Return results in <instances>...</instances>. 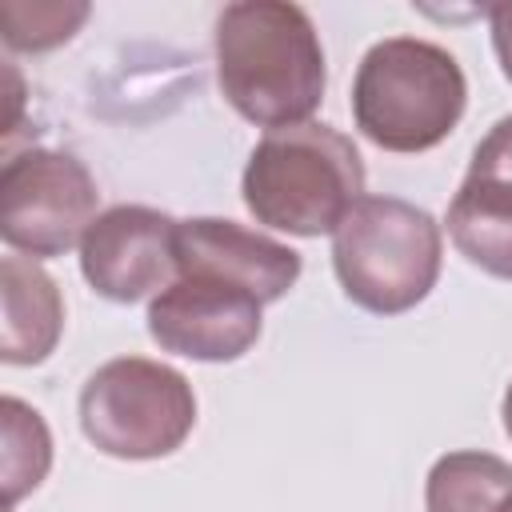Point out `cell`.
Segmentation results:
<instances>
[{"label": "cell", "instance_id": "6da1fadb", "mask_svg": "<svg viewBox=\"0 0 512 512\" xmlns=\"http://www.w3.org/2000/svg\"><path fill=\"white\" fill-rule=\"evenodd\" d=\"M216 80L224 100L260 128L304 124L328 84L312 16L288 0H240L216 20Z\"/></svg>", "mask_w": 512, "mask_h": 512}, {"label": "cell", "instance_id": "7a4b0ae2", "mask_svg": "<svg viewBox=\"0 0 512 512\" xmlns=\"http://www.w3.org/2000/svg\"><path fill=\"white\" fill-rule=\"evenodd\" d=\"M240 192L260 224L288 236H324L364 196V160L332 124L272 128L252 148Z\"/></svg>", "mask_w": 512, "mask_h": 512}, {"label": "cell", "instance_id": "3957f363", "mask_svg": "<svg viewBox=\"0 0 512 512\" xmlns=\"http://www.w3.org/2000/svg\"><path fill=\"white\" fill-rule=\"evenodd\" d=\"M468 80L432 40L388 36L372 44L352 80V120L384 152H428L460 124Z\"/></svg>", "mask_w": 512, "mask_h": 512}, {"label": "cell", "instance_id": "277c9868", "mask_svg": "<svg viewBox=\"0 0 512 512\" xmlns=\"http://www.w3.org/2000/svg\"><path fill=\"white\" fill-rule=\"evenodd\" d=\"M440 224L400 196H360L332 232V268L352 304L376 316L416 308L440 276Z\"/></svg>", "mask_w": 512, "mask_h": 512}, {"label": "cell", "instance_id": "5b68a950", "mask_svg": "<svg viewBox=\"0 0 512 512\" xmlns=\"http://www.w3.org/2000/svg\"><path fill=\"white\" fill-rule=\"evenodd\" d=\"M192 424V384L148 356H116L80 388V428L116 460H160L188 440Z\"/></svg>", "mask_w": 512, "mask_h": 512}, {"label": "cell", "instance_id": "8992f818", "mask_svg": "<svg viewBox=\"0 0 512 512\" xmlns=\"http://www.w3.org/2000/svg\"><path fill=\"white\" fill-rule=\"evenodd\" d=\"M96 180L56 148H24L0 172V236L12 252L44 260L64 256L96 220Z\"/></svg>", "mask_w": 512, "mask_h": 512}, {"label": "cell", "instance_id": "52a82bcc", "mask_svg": "<svg viewBox=\"0 0 512 512\" xmlns=\"http://www.w3.org/2000/svg\"><path fill=\"white\" fill-rule=\"evenodd\" d=\"M260 300L212 276H176L148 304V336L176 356L224 364L260 340Z\"/></svg>", "mask_w": 512, "mask_h": 512}, {"label": "cell", "instance_id": "ba28073f", "mask_svg": "<svg viewBox=\"0 0 512 512\" xmlns=\"http://www.w3.org/2000/svg\"><path fill=\"white\" fill-rule=\"evenodd\" d=\"M176 224L160 208L116 204L92 220L80 240V272L112 304H136L164 292L176 272Z\"/></svg>", "mask_w": 512, "mask_h": 512}, {"label": "cell", "instance_id": "9c48e42d", "mask_svg": "<svg viewBox=\"0 0 512 512\" xmlns=\"http://www.w3.org/2000/svg\"><path fill=\"white\" fill-rule=\"evenodd\" d=\"M176 276H212L272 304L300 280V252L236 220L196 216L176 224Z\"/></svg>", "mask_w": 512, "mask_h": 512}, {"label": "cell", "instance_id": "30bf717a", "mask_svg": "<svg viewBox=\"0 0 512 512\" xmlns=\"http://www.w3.org/2000/svg\"><path fill=\"white\" fill-rule=\"evenodd\" d=\"M0 360L4 364H40L60 340L64 328V300L56 280L32 256H4L0 260Z\"/></svg>", "mask_w": 512, "mask_h": 512}, {"label": "cell", "instance_id": "8fae6325", "mask_svg": "<svg viewBox=\"0 0 512 512\" xmlns=\"http://www.w3.org/2000/svg\"><path fill=\"white\" fill-rule=\"evenodd\" d=\"M448 236L468 264L496 280H512V192L464 180L448 204Z\"/></svg>", "mask_w": 512, "mask_h": 512}, {"label": "cell", "instance_id": "7c38bea8", "mask_svg": "<svg viewBox=\"0 0 512 512\" xmlns=\"http://www.w3.org/2000/svg\"><path fill=\"white\" fill-rule=\"evenodd\" d=\"M512 492V464L492 452H448L432 464L424 484L428 512H496Z\"/></svg>", "mask_w": 512, "mask_h": 512}, {"label": "cell", "instance_id": "4fadbf2b", "mask_svg": "<svg viewBox=\"0 0 512 512\" xmlns=\"http://www.w3.org/2000/svg\"><path fill=\"white\" fill-rule=\"evenodd\" d=\"M0 424H4V504H16L48 476L52 436L40 412L16 396L0 400Z\"/></svg>", "mask_w": 512, "mask_h": 512}, {"label": "cell", "instance_id": "5bb4252c", "mask_svg": "<svg viewBox=\"0 0 512 512\" xmlns=\"http://www.w3.org/2000/svg\"><path fill=\"white\" fill-rule=\"evenodd\" d=\"M84 20H88V4H60V0L0 4V32H4V44L16 52H48V48L72 40V32Z\"/></svg>", "mask_w": 512, "mask_h": 512}, {"label": "cell", "instance_id": "9a60e30c", "mask_svg": "<svg viewBox=\"0 0 512 512\" xmlns=\"http://www.w3.org/2000/svg\"><path fill=\"white\" fill-rule=\"evenodd\" d=\"M464 180H480V184H496L512 192V116H500L488 128V136L472 152Z\"/></svg>", "mask_w": 512, "mask_h": 512}, {"label": "cell", "instance_id": "2e32d148", "mask_svg": "<svg viewBox=\"0 0 512 512\" xmlns=\"http://www.w3.org/2000/svg\"><path fill=\"white\" fill-rule=\"evenodd\" d=\"M488 28H492V48L500 56V68L512 80V0L488 8Z\"/></svg>", "mask_w": 512, "mask_h": 512}, {"label": "cell", "instance_id": "e0dca14e", "mask_svg": "<svg viewBox=\"0 0 512 512\" xmlns=\"http://www.w3.org/2000/svg\"><path fill=\"white\" fill-rule=\"evenodd\" d=\"M500 416H504V432H508V440H512V384L504 388V400H500Z\"/></svg>", "mask_w": 512, "mask_h": 512}, {"label": "cell", "instance_id": "ac0fdd59", "mask_svg": "<svg viewBox=\"0 0 512 512\" xmlns=\"http://www.w3.org/2000/svg\"><path fill=\"white\" fill-rule=\"evenodd\" d=\"M496 512H512V492H508V496H504V504H500V508H496Z\"/></svg>", "mask_w": 512, "mask_h": 512}]
</instances>
